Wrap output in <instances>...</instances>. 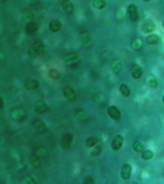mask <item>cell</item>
<instances>
[{"label":"cell","mask_w":164,"mask_h":184,"mask_svg":"<svg viewBox=\"0 0 164 184\" xmlns=\"http://www.w3.org/2000/svg\"><path fill=\"white\" fill-rule=\"evenodd\" d=\"M45 45L43 42H38L30 47L28 51V54L32 57H37L44 51Z\"/></svg>","instance_id":"obj_1"},{"label":"cell","mask_w":164,"mask_h":184,"mask_svg":"<svg viewBox=\"0 0 164 184\" xmlns=\"http://www.w3.org/2000/svg\"><path fill=\"white\" fill-rule=\"evenodd\" d=\"M80 62V57L76 54H71L65 57L64 60V63L70 66L72 68L77 67L78 63Z\"/></svg>","instance_id":"obj_2"},{"label":"cell","mask_w":164,"mask_h":184,"mask_svg":"<svg viewBox=\"0 0 164 184\" xmlns=\"http://www.w3.org/2000/svg\"><path fill=\"white\" fill-rule=\"evenodd\" d=\"M73 140V136L70 133H68L63 136L61 140V145L63 148L65 150L70 149Z\"/></svg>","instance_id":"obj_3"},{"label":"cell","mask_w":164,"mask_h":184,"mask_svg":"<svg viewBox=\"0 0 164 184\" xmlns=\"http://www.w3.org/2000/svg\"><path fill=\"white\" fill-rule=\"evenodd\" d=\"M132 173V167L129 163L123 164L121 167L120 175L121 177L125 180L130 179Z\"/></svg>","instance_id":"obj_4"},{"label":"cell","mask_w":164,"mask_h":184,"mask_svg":"<svg viewBox=\"0 0 164 184\" xmlns=\"http://www.w3.org/2000/svg\"><path fill=\"white\" fill-rule=\"evenodd\" d=\"M107 113L111 118L115 120H119L121 116L119 110L115 105H111L108 108Z\"/></svg>","instance_id":"obj_5"},{"label":"cell","mask_w":164,"mask_h":184,"mask_svg":"<svg viewBox=\"0 0 164 184\" xmlns=\"http://www.w3.org/2000/svg\"><path fill=\"white\" fill-rule=\"evenodd\" d=\"M127 12L130 16V20L136 22L139 19V14L137 12V8L136 5L131 4L127 8Z\"/></svg>","instance_id":"obj_6"},{"label":"cell","mask_w":164,"mask_h":184,"mask_svg":"<svg viewBox=\"0 0 164 184\" xmlns=\"http://www.w3.org/2000/svg\"><path fill=\"white\" fill-rule=\"evenodd\" d=\"M124 142V138L121 135H116L112 141L111 146L114 150H119L121 148Z\"/></svg>","instance_id":"obj_7"},{"label":"cell","mask_w":164,"mask_h":184,"mask_svg":"<svg viewBox=\"0 0 164 184\" xmlns=\"http://www.w3.org/2000/svg\"><path fill=\"white\" fill-rule=\"evenodd\" d=\"M33 127L34 129L40 133H44L47 129V127L45 124L40 120H36L34 121L33 123Z\"/></svg>","instance_id":"obj_8"},{"label":"cell","mask_w":164,"mask_h":184,"mask_svg":"<svg viewBox=\"0 0 164 184\" xmlns=\"http://www.w3.org/2000/svg\"><path fill=\"white\" fill-rule=\"evenodd\" d=\"M39 82L34 79H28L24 83V86L25 89L30 91L35 90L39 87Z\"/></svg>","instance_id":"obj_9"},{"label":"cell","mask_w":164,"mask_h":184,"mask_svg":"<svg viewBox=\"0 0 164 184\" xmlns=\"http://www.w3.org/2000/svg\"><path fill=\"white\" fill-rule=\"evenodd\" d=\"M49 109V107L45 102L40 101L34 107V111L38 114H42L45 112Z\"/></svg>","instance_id":"obj_10"},{"label":"cell","mask_w":164,"mask_h":184,"mask_svg":"<svg viewBox=\"0 0 164 184\" xmlns=\"http://www.w3.org/2000/svg\"><path fill=\"white\" fill-rule=\"evenodd\" d=\"M64 96L68 100L70 101H73L75 100L76 96V94L75 90L70 86H67L64 89Z\"/></svg>","instance_id":"obj_11"},{"label":"cell","mask_w":164,"mask_h":184,"mask_svg":"<svg viewBox=\"0 0 164 184\" xmlns=\"http://www.w3.org/2000/svg\"><path fill=\"white\" fill-rule=\"evenodd\" d=\"M13 118L16 121L20 122L23 121L26 117V114L22 110L19 109L14 111L13 113Z\"/></svg>","instance_id":"obj_12"},{"label":"cell","mask_w":164,"mask_h":184,"mask_svg":"<svg viewBox=\"0 0 164 184\" xmlns=\"http://www.w3.org/2000/svg\"><path fill=\"white\" fill-rule=\"evenodd\" d=\"M62 25L60 21L58 20H53L50 22L49 28L51 31L54 32L59 31L62 28Z\"/></svg>","instance_id":"obj_13"},{"label":"cell","mask_w":164,"mask_h":184,"mask_svg":"<svg viewBox=\"0 0 164 184\" xmlns=\"http://www.w3.org/2000/svg\"><path fill=\"white\" fill-rule=\"evenodd\" d=\"M156 28V25L154 23L148 22L145 23L142 26V30L145 33H150L153 32Z\"/></svg>","instance_id":"obj_14"},{"label":"cell","mask_w":164,"mask_h":184,"mask_svg":"<svg viewBox=\"0 0 164 184\" xmlns=\"http://www.w3.org/2000/svg\"><path fill=\"white\" fill-rule=\"evenodd\" d=\"M81 42L86 46H89L92 42V37L88 33L83 34L81 37Z\"/></svg>","instance_id":"obj_15"},{"label":"cell","mask_w":164,"mask_h":184,"mask_svg":"<svg viewBox=\"0 0 164 184\" xmlns=\"http://www.w3.org/2000/svg\"><path fill=\"white\" fill-rule=\"evenodd\" d=\"M38 30V25L35 23L28 24L25 27V32L29 35L34 34Z\"/></svg>","instance_id":"obj_16"},{"label":"cell","mask_w":164,"mask_h":184,"mask_svg":"<svg viewBox=\"0 0 164 184\" xmlns=\"http://www.w3.org/2000/svg\"><path fill=\"white\" fill-rule=\"evenodd\" d=\"M30 162L33 167L37 168L41 164L40 157L36 155H32L30 158Z\"/></svg>","instance_id":"obj_17"},{"label":"cell","mask_w":164,"mask_h":184,"mask_svg":"<svg viewBox=\"0 0 164 184\" xmlns=\"http://www.w3.org/2000/svg\"><path fill=\"white\" fill-rule=\"evenodd\" d=\"M142 70L141 68L139 65H136L132 70V76L133 78L138 79L141 77Z\"/></svg>","instance_id":"obj_18"},{"label":"cell","mask_w":164,"mask_h":184,"mask_svg":"<svg viewBox=\"0 0 164 184\" xmlns=\"http://www.w3.org/2000/svg\"><path fill=\"white\" fill-rule=\"evenodd\" d=\"M122 66H123V63L121 61H116L112 64L111 68V70L113 73H117L121 70Z\"/></svg>","instance_id":"obj_19"},{"label":"cell","mask_w":164,"mask_h":184,"mask_svg":"<svg viewBox=\"0 0 164 184\" xmlns=\"http://www.w3.org/2000/svg\"><path fill=\"white\" fill-rule=\"evenodd\" d=\"M48 75L50 77L54 80H57L59 79L61 76V74L59 71L56 69H51L48 72Z\"/></svg>","instance_id":"obj_20"},{"label":"cell","mask_w":164,"mask_h":184,"mask_svg":"<svg viewBox=\"0 0 164 184\" xmlns=\"http://www.w3.org/2000/svg\"><path fill=\"white\" fill-rule=\"evenodd\" d=\"M92 5L95 9H102L105 7L106 2L105 0H94Z\"/></svg>","instance_id":"obj_21"},{"label":"cell","mask_w":164,"mask_h":184,"mask_svg":"<svg viewBox=\"0 0 164 184\" xmlns=\"http://www.w3.org/2000/svg\"><path fill=\"white\" fill-rule=\"evenodd\" d=\"M63 10L66 13H70L74 9V5L71 1H67L62 4Z\"/></svg>","instance_id":"obj_22"},{"label":"cell","mask_w":164,"mask_h":184,"mask_svg":"<svg viewBox=\"0 0 164 184\" xmlns=\"http://www.w3.org/2000/svg\"><path fill=\"white\" fill-rule=\"evenodd\" d=\"M119 89L121 94L125 97H127L130 95V89L126 84H124V83L121 84L119 87Z\"/></svg>","instance_id":"obj_23"},{"label":"cell","mask_w":164,"mask_h":184,"mask_svg":"<svg viewBox=\"0 0 164 184\" xmlns=\"http://www.w3.org/2000/svg\"><path fill=\"white\" fill-rule=\"evenodd\" d=\"M159 41V38L156 35H151L146 38L147 43L150 45H155L158 43Z\"/></svg>","instance_id":"obj_24"},{"label":"cell","mask_w":164,"mask_h":184,"mask_svg":"<svg viewBox=\"0 0 164 184\" xmlns=\"http://www.w3.org/2000/svg\"><path fill=\"white\" fill-rule=\"evenodd\" d=\"M34 17V14L31 11H25L21 16V19L24 22L31 21Z\"/></svg>","instance_id":"obj_25"},{"label":"cell","mask_w":164,"mask_h":184,"mask_svg":"<svg viewBox=\"0 0 164 184\" xmlns=\"http://www.w3.org/2000/svg\"><path fill=\"white\" fill-rule=\"evenodd\" d=\"M154 156V153L151 150H145L141 153V158L144 160H149L151 159Z\"/></svg>","instance_id":"obj_26"},{"label":"cell","mask_w":164,"mask_h":184,"mask_svg":"<svg viewBox=\"0 0 164 184\" xmlns=\"http://www.w3.org/2000/svg\"><path fill=\"white\" fill-rule=\"evenodd\" d=\"M133 149L135 152L140 153L144 150V146L143 143L138 142L133 144Z\"/></svg>","instance_id":"obj_27"},{"label":"cell","mask_w":164,"mask_h":184,"mask_svg":"<svg viewBox=\"0 0 164 184\" xmlns=\"http://www.w3.org/2000/svg\"><path fill=\"white\" fill-rule=\"evenodd\" d=\"M98 142V140L97 138L94 137H92L88 138L86 141V144L87 146L89 147H92L95 146Z\"/></svg>","instance_id":"obj_28"},{"label":"cell","mask_w":164,"mask_h":184,"mask_svg":"<svg viewBox=\"0 0 164 184\" xmlns=\"http://www.w3.org/2000/svg\"><path fill=\"white\" fill-rule=\"evenodd\" d=\"M102 150H103V148L102 146L100 145H98L94 147L92 149V150H91V155H92V156H97L102 153Z\"/></svg>","instance_id":"obj_29"},{"label":"cell","mask_w":164,"mask_h":184,"mask_svg":"<svg viewBox=\"0 0 164 184\" xmlns=\"http://www.w3.org/2000/svg\"><path fill=\"white\" fill-rule=\"evenodd\" d=\"M147 83L150 87L154 88L157 86L158 83H157V80L156 78L152 77L149 79Z\"/></svg>","instance_id":"obj_30"},{"label":"cell","mask_w":164,"mask_h":184,"mask_svg":"<svg viewBox=\"0 0 164 184\" xmlns=\"http://www.w3.org/2000/svg\"><path fill=\"white\" fill-rule=\"evenodd\" d=\"M94 179L93 177L91 176H87L84 180L83 184H94Z\"/></svg>","instance_id":"obj_31"},{"label":"cell","mask_w":164,"mask_h":184,"mask_svg":"<svg viewBox=\"0 0 164 184\" xmlns=\"http://www.w3.org/2000/svg\"><path fill=\"white\" fill-rule=\"evenodd\" d=\"M77 117L78 118L81 120H84L87 117V114L85 112L83 111H80L78 112L77 113Z\"/></svg>","instance_id":"obj_32"},{"label":"cell","mask_w":164,"mask_h":184,"mask_svg":"<svg viewBox=\"0 0 164 184\" xmlns=\"http://www.w3.org/2000/svg\"><path fill=\"white\" fill-rule=\"evenodd\" d=\"M36 155L39 156L40 157H43V156H44L46 155L45 150L43 149V148L39 149L37 150Z\"/></svg>","instance_id":"obj_33"},{"label":"cell","mask_w":164,"mask_h":184,"mask_svg":"<svg viewBox=\"0 0 164 184\" xmlns=\"http://www.w3.org/2000/svg\"><path fill=\"white\" fill-rule=\"evenodd\" d=\"M24 183L25 184H35L36 183V182L35 179H33V177H28L26 178Z\"/></svg>","instance_id":"obj_34"},{"label":"cell","mask_w":164,"mask_h":184,"mask_svg":"<svg viewBox=\"0 0 164 184\" xmlns=\"http://www.w3.org/2000/svg\"><path fill=\"white\" fill-rule=\"evenodd\" d=\"M31 4H36L39 3V0H28Z\"/></svg>","instance_id":"obj_35"},{"label":"cell","mask_w":164,"mask_h":184,"mask_svg":"<svg viewBox=\"0 0 164 184\" xmlns=\"http://www.w3.org/2000/svg\"><path fill=\"white\" fill-rule=\"evenodd\" d=\"M0 101H1V108H3V98H2V97H1V100H0Z\"/></svg>","instance_id":"obj_36"},{"label":"cell","mask_w":164,"mask_h":184,"mask_svg":"<svg viewBox=\"0 0 164 184\" xmlns=\"http://www.w3.org/2000/svg\"><path fill=\"white\" fill-rule=\"evenodd\" d=\"M68 1V0H57V1L59 2V3H65V1Z\"/></svg>","instance_id":"obj_37"},{"label":"cell","mask_w":164,"mask_h":184,"mask_svg":"<svg viewBox=\"0 0 164 184\" xmlns=\"http://www.w3.org/2000/svg\"><path fill=\"white\" fill-rule=\"evenodd\" d=\"M143 1H145V2H148V1H150L151 0H143Z\"/></svg>","instance_id":"obj_38"},{"label":"cell","mask_w":164,"mask_h":184,"mask_svg":"<svg viewBox=\"0 0 164 184\" xmlns=\"http://www.w3.org/2000/svg\"><path fill=\"white\" fill-rule=\"evenodd\" d=\"M163 102L164 103V96H163Z\"/></svg>","instance_id":"obj_39"},{"label":"cell","mask_w":164,"mask_h":184,"mask_svg":"<svg viewBox=\"0 0 164 184\" xmlns=\"http://www.w3.org/2000/svg\"><path fill=\"white\" fill-rule=\"evenodd\" d=\"M0 1H4L5 0H0Z\"/></svg>","instance_id":"obj_40"},{"label":"cell","mask_w":164,"mask_h":184,"mask_svg":"<svg viewBox=\"0 0 164 184\" xmlns=\"http://www.w3.org/2000/svg\"><path fill=\"white\" fill-rule=\"evenodd\" d=\"M163 27H164V22L163 23Z\"/></svg>","instance_id":"obj_41"}]
</instances>
